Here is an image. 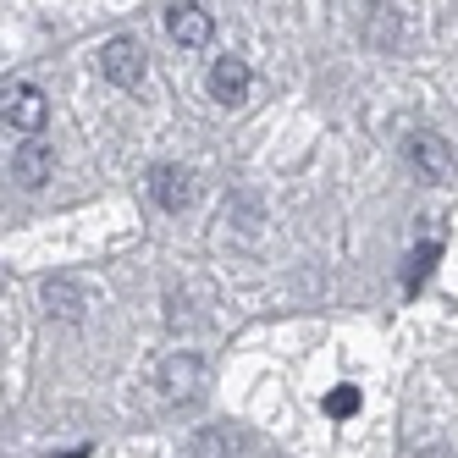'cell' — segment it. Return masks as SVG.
Segmentation results:
<instances>
[{"instance_id":"cell-1","label":"cell","mask_w":458,"mask_h":458,"mask_svg":"<svg viewBox=\"0 0 458 458\" xmlns=\"http://www.w3.org/2000/svg\"><path fill=\"white\" fill-rule=\"evenodd\" d=\"M12 177H17L22 188H45V182L55 177V144H50L45 133L17 139V149H12Z\"/></svg>"},{"instance_id":"cell-5","label":"cell","mask_w":458,"mask_h":458,"mask_svg":"<svg viewBox=\"0 0 458 458\" xmlns=\"http://www.w3.org/2000/svg\"><path fill=\"white\" fill-rule=\"evenodd\" d=\"M45 94L34 89V83H12L6 89V127H12V133H45Z\"/></svg>"},{"instance_id":"cell-4","label":"cell","mask_w":458,"mask_h":458,"mask_svg":"<svg viewBox=\"0 0 458 458\" xmlns=\"http://www.w3.org/2000/svg\"><path fill=\"white\" fill-rule=\"evenodd\" d=\"M409 166L425 182H453V149L442 144V133H409Z\"/></svg>"},{"instance_id":"cell-2","label":"cell","mask_w":458,"mask_h":458,"mask_svg":"<svg viewBox=\"0 0 458 458\" xmlns=\"http://www.w3.org/2000/svg\"><path fill=\"white\" fill-rule=\"evenodd\" d=\"M155 386H160V398H172V403L193 398V392L205 386V359L199 353H166L160 370H155Z\"/></svg>"},{"instance_id":"cell-3","label":"cell","mask_w":458,"mask_h":458,"mask_svg":"<svg viewBox=\"0 0 458 458\" xmlns=\"http://www.w3.org/2000/svg\"><path fill=\"white\" fill-rule=\"evenodd\" d=\"M100 72H106V83H116V89H144V45L139 39H111L106 50H100Z\"/></svg>"},{"instance_id":"cell-8","label":"cell","mask_w":458,"mask_h":458,"mask_svg":"<svg viewBox=\"0 0 458 458\" xmlns=\"http://www.w3.org/2000/svg\"><path fill=\"white\" fill-rule=\"evenodd\" d=\"M149 199H155L160 210H188L193 177H188L182 166H155V172H149Z\"/></svg>"},{"instance_id":"cell-6","label":"cell","mask_w":458,"mask_h":458,"mask_svg":"<svg viewBox=\"0 0 458 458\" xmlns=\"http://www.w3.org/2000/svg\"><path fill=\"white\" fill-rule=\"evenodd\" d=\"M249 89H254V67H249L243 55H221L216 67H210V94H216V106H243Z\"/></svg>"},{"instance_id":"cell-12","label":"cell","mask_w":458,"mask_h":458,"mask_svg":"<svg viewBox=\"0 0 458 458\" xmlns=\"http://www.w3.org/2000/svg\"><path fill=\"white\" fill-rule=\"evenodd\" d=\"M359 409V392L343 381V386H332V392H326V414H332V420H348Z\"/></svg>"},{"instance_id":"cell-9","label":"cell","mask_w":458,"mask_h":458,"mask_svg":"<svg viewBox=\"0 0 458 458\" xmlns=\"http://www.w3.org/2000/svg\"><path fill=\"white\" fill-rule=\"evenodd\" d=\"M437 259H442V243H437V238H425V243L409 254V266H403V287H409V293H420V287H425V276L437 271Z\"/></svg>"},{"instance_id":"cell-10","label":"cell","mask_w":458,"mask_h":458,"mask_svg":"<svg viewBox=\"0 0 458 458\" xmlns=\"http://www.w3.org/2000/svg\"><path fill=\"white\" fill-rule=\"evenodd\" d=\"M45 304H50V315H61V320H78V315H83V293H78L72 282H45Z\"/></svg>"},{"instance_id":"cell-11","label":"cell","mask_w":458,"mask_h":458,"mask_svg":"<svg viewBox=\"0 0 458 458\" xmlns=\"http://www.w3.org/2000/svg\"><path fill=\"white\" fill-rule=\"evenodd\" d=\"M238 431H221V425H210V431L199 437V458H238Z\"/></svg>"},{"instance_id":"cell-7","label":"cell","mask_w":458,"mask_h":458,"mask_svg":"<svg viewBox=\"0 0 458 458\" xmlns=\"http://www.w3.org/2000/svg\"><path fill=\"white\" fill-rule=\"evenodd\" d=\"M166 34H172V45H188V50L210 45V12L193 6V0H177V6L166 12Z\"/></svg>"}]
</instances>
